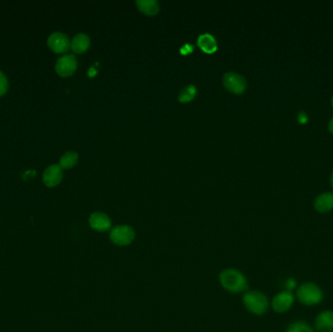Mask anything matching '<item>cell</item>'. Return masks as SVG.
I'll return each instance as SVG.
<instances>
[{"mask_svg": "<svg viewBox=\"0 0 333 332\" xmlns=\"http://www.w3.org/2000/svg\"><path fill=\"white\" fill-rule=\"evenodd\" d=\"M90 46V37L85 33H78L71 41L70 47L74 53L80 54L85 52Z\"/></svg>", "mask_w": 333, "mask_h": 332, "instance_id": "cell-14", "label": "cell"}, {"mask_svg": "<svg viewBox=\"0 0 333 332\" xmlns=\"http://www.w3.org/2000/svg\"><path fill=\"white\" fill-rule=\"evenodd\" d=\"M332 103H333V98H332Z\"/></svg>", "mask_w": 333, "mask_h": 332, "instance_id": "cell-26", "label": "cell"}, {"mask_svg": "<svg viewBox=\"0 0 333 332\" xmlns=\"http://www.w3.org/2000/svg\"><path fill=\"white\" fill-rule=\"evenodd\" d=\"M109 238L114 245L118 247H127L133 242L135 238V232L130 225L121 224L113 227L110 230Z\"/></svg>", "mask_w": 333, "mask_h": 332, "instance_id": "cell-3", "label": "cell"}, {"mask_svg": "<svg viewBox=\"0 0 333 332\" xmlns=\"http://www.w3.org/2000/svg\"><path fill=\"white\" fill-rule=\"evenodd\" d=\"M223 85L231 93L240 95L247 88L246 78L236 72H227L223 76Z\"/></svg>", "mask_w": 333, "mask_h": 332, "instance_id": "cell-6", "label": "cell"}, {"mask_svg": "<svg viewBox=\"0 0 333 332\" xmlns=\"http://www.w3.org/2000/svg\"><path fill=\"white\" fill-rule=\"evenodd\" d=\"M135 4L139 11L148 16H154L160 10V5L156 0H137Z\"/></svg>", "mask_w": 333, "mask_h": 332, "instance_id": "cell-13", "label": "cell"}, {"mask_svg": "<svg viewBox=\"0 0 333 332\" xmlns=\"http://www.w3.org/2000/svg\"><path fill=\"white\" fill-rule=\"evenodd\" d=\"M298 120L300 123H306L308 121V116L304 111H300L298 114Z\"/></svg>", "mask_w": 333, "mask_h": 332, "instance_id": "cell-21", "label": "cell"}, {"mask_svg": "<svg viewBox=\"0 0 333 332\" xmlns=\"http://www.w3.org/2000/svg\"><path fill=\"white\" fill-rule=\"evenodd\" d=\"M198 45L199 47L205 51L206 53H213L217 49V43L215 38L208 33H205L199 36L198 38Z\"/></svg>", "mask_w": 333, "mask_h": 332, "instance_id": "cell-15", "label": "cell"}, {"mask_svg": "<svg viewBox=\"0 0 333 332\" xmlns=\"http://www.w3.org/2000/svg\"><path fill=\"white\" fill-rule=\"evenodd\" d=\"M8 89V81L3 72L0 71V96H3Z\"/></svg>", "mask_w": 333, "mask_h": 332, "instance_id": "cell-19", "label": "cell"}, {"mask_svg": "<svg viewBox=\"0 0 333 332\" xmlns=\"http://www.w3.org/2000/svg\"><path fill=\"white\" fill-rule=\"evenodd\" d=\"M78 161V154L74 151L65 153L60 159V166L62 168H70L75 166Z\"/></svg>", "mask_w": 333, "mask_h": 332, "instance_id": "cell-16", "label": "cell"}, {"mask_svg": "<svg viewBox=\"0 0 333 332\" xmlns=\"http://www.w3.org/2000/svg\"><path fill=\"white\" fill-rule=\"evenodd\" d=\"M287 332H313L311 327L303 322L294 323L288 329Z\"/></svg>", "mask_w": 333, "mask_h": 332, "instance_id": "cell-18", "label": "cell"}, {"mask_svg": "<svg viewBox=\"0 0 333 332\" xmlns=\"http://www.w3.org/2000/svg\"><path fill=\"white\" fill-rule=\"evenodd\" d=\"M63 179V169L60 165L48 166L43 173V181L48 187L57 186Z\"/></svg>", "mask_w": 333, "mask_h": 332, "instance_id": "cell-10", "label": "cell"}, {"mask_svg": "<svg viewBox=\"0 0 333 332\" xmlns=\"http://www.w3.org/2000/svg\"><path fill=\"white\" fill-rule=\"evenodd\" d=\"M286 287H287V289H288V291H292V290L295 289V287H296V282H295L293 279H290V280L287 281Z\"/></svg>", "mask_w": 333, "mask_h": 332, "instance_id": "cell-20", "label": "cell"}, {"mask_svg": "<svg viewBox=\"0 0 333 332\" xmlns=\"http://www.w3.org/2000/svg\"><path fill=\"white\" fill-rule=\"evenodd\" d=\"M197 94V88L194 85L185 86L178 94V100L180 102H189Z\"/></svg>", "mask_w": 333, "mask_h": 332, "instance_id": "cell-17", "label": "cell"}, {"mask_svg": "<svg viewBox=\"0 0 333 332\" xmlns=\"http://www.w3.org/2000/svg\"><path fill=\"white\" fill-rule=\"evenodd\" d=\"M90 226L98 232L111 230V220L107 214L100 211L93 212L89 217Z\"/></svg>", "mask_w": 333, "mask_h": 332, "instance_id": "cell-7", "label": "cell"}, {"mask_svg": "<svg viewBox=\"0 0 333 332\" xmlns=\"http://www.w3.org/2000/svg\"><path fill=\"white\" fill-rule=\"evenodd\" d=\"M48 45L55 53L61 54L67 52L69 49L70 42L67 34L57 32L49 36Z\"/></svg>", "mask_w": 333, "mask_h": 332, "instance_id": "cell-8", "label": "cell"}, {"mask_svg": "<svg viewBox=\"0 0 333 332\" xmlns=\"http://www.w3.org/2000/svg\"><path fill=\"white\" fill-rule=\"evenodd\" d=\"M332 183H333V175H332Z\"/></svg>", "mask_w": 333, "mask_h": 332, "instance_id": "cell-25", "label": "cell"}, {"mask_svg": "<svg viewBox=\"0 0 333 332\" xmlns=\"http://www.w3.org/2000/svg\"><path fill=\"white\" fill-rule=\"evenodd\" d=\"M315 208L320 212H327L333 208V193L321 194L315 201Z\"/></svg>", "mask_w": 333, "mask_h": 332, "instance_id": "cell-12", "label": "cell"}, {"mask_svg": "<svg viewBox=\"0 0 333 332\" xmlns=\"http://www.w3.org/2000/svg\"><path fill=\"white\" fill-rule=\"evenodd\" d=\"M294 297L291 291H283L274 297L272 307L277 313H285L291 309Z\"/></svg>", "mask_w": 333, "mask_h": 332, "instance_id": "cell-9", "label": "cell"}, {"mask_svg": "<svg viewBox=\"0 0 333 332\" xmlns=\"http://www.w3.org/2000/svg\"><path fill=\"white\" fill-rule=\"evenodd\" d=\"M96 73H97V70H95L94 67H92V68L89 70V75H90V76H94Z\"/></svg>", "mask_w": 333, "mask_h": 332, "instance_id": "cell-23", "label": "cell"}, {"mask_svg": "<svg viewBox=\"0 0 333 332\" xmlns=\"http://www.w3.org/2000/svg\"><path fill=\"white\" fill-rule=\"evenodd\" d=\"M245 307L254 315H263L269 308L267 297L260 291H248L243 296Z\"/></svg>", "mask_w": 333, "mask_h": 332, "instance_id": "cell-2", "label": "cell"}, {"mask_svg": "<svg viewBox=\"0 0 333 332\" xmlns=\"http://www.w3.org/2000/svg\"><path fill=\"white\" fill-rule=\"evenodd\" d=\"M219 283L223 289L232 293H240L246 291L248 282L246 277L237 269L229 268L219 274Z\"/></svg>", "mask_w": 333, "mask_h": 332, "instance_id": "cell-1", "label": "cell"}, {"mask_svg": "<svg viewBox=\"0 0 333 332\" xmlns=\"http://www.w3.org/2000/svg\"><path fill=\"white\" fill-rule=\"evenodd\" d=\"M193 50V46L192 45H190V44H186V45H184L182 48H181V53L182 54H188L189 52H191Z\"/></svg>", "mask_w": 333, "mask_h": 332, "instance_id": "cell-22", "label": "cell"}, {"mask_svg": "<svg viewBox=\"0 0 333 332\" xmlns=\"http://www.w3.org/2000/svg\"><path fill=\"white\" fill-rule=\"evenodd\" d=\"M77 67V59L72 54L62 56L56 63V71L63 77H67L74 73Z\"/></svg>", "mask_w": 333, "mask_h": 332, "instance_id": "cell-5", "label": "cell"}, {"mask_svg": "<svg viewBox=\"0 0 333 332\" xmlns=\"http://www.w3.org/2000/svg\"><path fill=\"white\" fill-rule=\"evenodd\" d=\"M298 300L305 305H316L322 302L323 292L315 284L307 283L302 285L297 291Z\"/></svg>", "mask_w": 333, "mask_h": 332, "instance_id": "cell-4", "label": "cell"}, {"mask_svg": "<svg viewBox=\"0 0 333 332\" xmlns=\"http://www.w3.org/2000/svg\"><path fill=\"white\" fill-rule=\"evenodd\" d=\"M316 329L319 332H331L333 331V313L325 311L321 313L316 320Z\"/></svg>", "mask_w": 333, "mask_h": 332, "instance_id": "cell-11", "label": "cell"}, {"mask_svg": "<svg viewBox=\"0 0 333 332\" xmlns=\"http://www.w3.org/2000/svg\"><path fill=\"white\" fill-rule=\"evenodd\" d=\"M329 129H330V131H331L332 133H333V117L332 118V120L330 121V124H329Z\"/></svg>", "mask_w": 333, "mask_h": 332, "instance_id": "cell-24", "label": "cell"}]
</instances>
